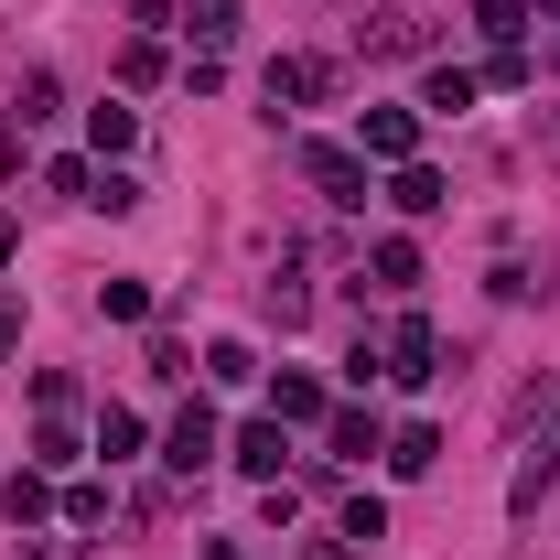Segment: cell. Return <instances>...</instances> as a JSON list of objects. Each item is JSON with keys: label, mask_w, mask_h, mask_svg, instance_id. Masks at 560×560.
Listing matches in <instances>:
<instances>
[{"label": "cell", "mask_w": 560, "mask_h": 560, "mask_svg": "<svg viewBox=\"0 0 560 560\" xmlns=\"http://www.w3.org/2000/svg\"><path fill=\"white\" fill-rule=\"evenodd\" d=\"M184 11H195V33H206V44H226V33H237V0H184Z\"/></svg>", "instance_id": "28"}, {"label": "cell", "mask_w": 560, "mask_h": 560, "mask_svg": "<svg viewBox=\"0 0 560 560\" xmlns=\"http://www.w3.org/2000/svg\"><path fill=\"white\" fill-rule=\"evenodd\" d=\"M55 517H66V528H108V486H86V475H75V486L55 495Z\"/></svg>", "instance_id": "17"}, {"label": "cell", "mask_w": 560, "mask_h": 560, "mask_svg": "<svg viewBox=\"0 0 560 560\" xmlns=\"http://www.w3.org/2000/svg\"><path fill=\"white\" fill-rule=\"evenodd\" d=\"M119 86H162V44H151V33H140L130 55H119Z\"/></svg>", "instance_id": "27"}, {"label": "cell", "mask_w": 560, "mask_h": 560, "mask_svg": "<svg viewBox=\"0 0 560 560\" xmlns=\"http://www.w3.org/2000/svg\"><path fill=\"white\" fill-rule=\"evenodd\" d=\"M0 506H11V528H44V517H55V486H44V475L22 464V475L0 486Z\"/></svg>", "instance_id": "12"}, {"label": "cell", "mask_w": 560, "mask_h": 560, "mask_svg": "<svg viewBox=\"0 0 560 560\" xmlns=\"http://www.w3.org/2000/svg\"><path fill=\"white\" fill-rule=\"evenodd\" d=\"M335 539H346V550H366V539H388V506H377V495H346V528H335Z\"/></svg>", "instance_id": "21"}, {"label": "cell", "mask_w": 560, "mask_h": 560, "mask_svg": "<svg viewBox=\"0 0 560 560\" xmlns=\"http://www.w3.org/2000/svg\"><path fill=\"white\" fill-rule=\"evenodd\" d=\"M388 377H399V388H420V377H442V335H431L420 313H399V324H388Z\"/></svg>", "instance_id": "4"}, {"label": "cell", "mask_w": 560, "mask_h": 560, "mask_svg": "<svg viewBox=\"0 0 560 560\" xmlns=\"http://www.w3.org/2000/svg\"><path fill=\"white\" fill-rule=\"evenodd\" d=\"M313 97H335V66H324V55H280L270 66V119L280 108H313Z\"/></svg>", "instance_id": "5"}, {"label": "cell", "mask_w": 560, "mask_h": 560, "mask_svg": "<svg viewBox=\"0 0 560 560\" xmlns=\"http://www.w3.org/2000/svg\"><path fill=\"white\" fill-rule=\"evenodd\" d=\"M528 11H550V22H560V0H528Z\"/></svg>", "instance_id": "32"}, {"label": "cell", "mask_w": 560, "mask_h": 560, "mask_svg": "<svg viewBox=\"0 0 560 560\" xmlns=\"http://www.w3.org/2000/svg\"><path fill=\"white\" fill-rule=\"evenodd\" d=\"M55 108H66V86L33 66V75H22V130H33V119H55Z\"/></svg>", "instance_id": "25"}, {"label": "cell", "mask_w": 560, "mask_h": 560, "mask_svg": "<svg viewBox=\"0 0 560 560\" xmlns=\"http://www.w3.org/2000/svg\"><path fill=\"white\" fill-rule=\"evenodd\" d=\"M550 66H560V44H550Z\"/></svg>", "instance_id": "33"}, {"label": "cell", "mask_w": 560, "mask_h": 560, "mask_svg": "<svg viewBox=\"0 0 560 560\" xmlns=\"http://www.w3.org/2000/svg\"><path fill=\"white\" fill-rule=\"evenodd\" d=\"M366 55H420V22L410 11H377V22H366Z\"/></svg>", "instance_id": "18"}, {"label": "cell", "mask_w": 560, "mask_h": 560, "mask_svg": "<svg viewBox=\"0 0 560 560\" xmlns=\"http://www.w3.org/2000/svg\"><path fill=\"white\" fill-rule=\"evenodd\" d=\"M475 33H486V44H517V33H528V0H475Z\"/></svg>", "instance_id": "20"}, {"label": "cell", "mask_w": 560, "mask_h": 560, "mask_svg": "<svg viewBox=\"0 0 560 560\" xmlns=\"http://www.w3.org/2000/svg\"><path fill=\"white\" fill-rule=\"evenodd\" d=\"M86 206H108V215H130V206H140V184H130V173H119V162H97V195H86Z\"/></svg>", "instance_id": "26"}, {"label": "cell", "mask_w": 560, "mask_h": 560, "mask_svg": "<svg viewBox=\"0 0 560 560\" xmlns=\"http://www.w3.org/2000/svg\"><path fill=\"white\" fill-rule=\"evenodd\" d=\"M335 453H346V464H366V453H388V431H377V410H335Z\"/></svg>", "instance_id": "15"}, {"label": "cell", "mask_w": 560, "mask_h": 560, "mask_svg": "<svg viewBox=\"0 0 560 560\" xmlns=\"http://www.w3.org/2000/svg\"><path fill=\"white\" fill-rule=\"evenodd\" d=\"M355 151H366V162H388V173L420 162V108H366V119H355Z\"/></svg>", "instance_id": "3"}, {"label": "cell", "mask_w": 560, "mask_h": 560, "mask_svg": "<svg viewBox=\"0 0 560 560\" xmlns=\"http://www.w3.org/2000/svg\"><path fill=\"white\" fill-rule=\"evenodd\" d=\"M22 346V302H0V355Z\"/></svg>", "instance_id": "29"}, {"label": "cell", "mask_w": 560, "mask_h": 560, "mask_svg": "<svg viewBox=\"0 0 560 560\" xmlns=\"http://www.w3.org/2000/svg\"><path fill=\"white\" fill-rule=\"evenodd\" d=\"M215 453H226V431H215V410H184V420H173V442H162V464H173V475H206Z\"/></svg>", "instance_id": "6"}, {"label": "cell", "mask_w": 560, "mask_h": 560, "mask_svg": "<svg viewBox=\"0 0 560 560\" xmlns=\"http://www.w3.org/2000/svg\"><path fill=\"white\" fill-rule=\"evenodd\" d=\"M226 453H237V464H248L259 486H280V453H291V442H280V420H248V431H237Z\"/></svg>", "instance_id": "9"}, {"label": "cell", "mask_w": 560, "mask_h": 560, "mask_svg": "<svg viewBox=\"0 0 560 560\" xmlns=\"http://www.w3.org/2000/svg\"><path fill=\"white\" fill-rule=\"evenodd\" d=\"M11 259H22V226H11V215H0V270H11Z\"/></svg>", "instance_id": "30"}, {"label": "cell", "mask_w": 560, "mask_h": 560, "mask_svg": "<svg viewBox=\"0 0 560 560\" xmlns=\"http://www.w3.org/2000/svg\"><path fill=\"white\" fill-rule=\"evenodd\" d=\"M302 173L324 206H366V151H335V140H302Z\"/></svg>", "instance_id": "2"}, {"label": "cell", "mask_w": 560, "mask_h": 560, "mask_svg": "<svg viewBox=\"0 0 560 560\" xmlns=\"http://www.w3.org/2000/svg\"><path fill=\"white\" fill-rule=\"evenodd\" d=\"M431 464H442V431H431V420L388 431V475H431Z\"/></svg>", "instance_id": "11"}, {"label": "cell", "mask_w": 560, "mask_h": 560, "mask_svg": "<svg viewBox=\"0 0 560 560\" xmlns=\"http://www.w3.org/2000/svg\"><path fill=\"white\" fill-rule=\"evenodd\" d=\"M86 140H97V162H119V151L140 140V108H119V97H97V108H86Z\"/></svg>", "instance_id": "10"}, {"label": "cell", "mask_w": 560, "mask_h": 560, "mask_svg": "<svg viewBox=\"0 0 560 560\" xmlns=\"http://www.w3.org/2000/svg\"><path fill=\"white\" fill-rule=\"evenodd\" d=\"M140 442H151V431H140V410H108V420H97V453H108V464H130Z\"/></svg>", "instance_id": "22"}, {"label": "cell", "mask_w": 560, "mask_h": 560, "mask_svg": "<svg viewBox=\"0 0 560 560\" xmlns=\"http://www.w3.org/2000/svg\"><path fill=\"white\" fill-rule=\"evenodd\" d=\"M97 313H108V324H140V313H151V280H97Z\"/></svg>", "instance_id": "19"}, {"label": "cell", "mask_w": 560, "mask_h": 560, "mask_svg": "<svg viewBox=\"0 0 560 560\" xmlns=\"http://www.w3.org/2000/svg\"><path fill=\"white\" fill-rule=\"evenodd\" d=\"M206 377H215V388H248V377H259V355H248V346H206Z\"/></svg>", "instance_id": "24"}, {"label": "cell", "mask_w": 560, "mask_h": 560, "mask_svg": "<svg viewBox=\"0 0 560 560\" xmlns=\"http://www.w3.org/2000/svg\"><path fill=\"white\" fill-rule=\"evenodd\" d=\"M270 420H324V388H313L302 366H280L270 377Z\"/></svg>", "instance_id": "13"}, {"label": "cell", "mask_w": 560, "mask_h": 560, "mask_svg": "<svg viewBox=\"0 0 560 560\" xmlns=\"http://www.w3.org/2000/svg\"><path fill=\"white\" fill-rule=\"evenodd\" d=\"M44 184H55L66 206H86V195H97V162H75V151H66V162H44Z\"/></svg>", "instance_id": "23"}, {"label": "cell", "mask_w": 560, "mask_h": 560, "mask_svg": "<svg viewBox=\"0 0 560 560\" xmlns=\"http://www.w3.org/2000/svg\"><path fill=\"white\" fill-rule=\"evenodd\" d=\"M560 486V410H550V431L517 453V475H506V517H539V495Z\"/></svg>", "instance_id": "1"}, {"label": "cell", "mask_w": 560, "mask_h": 560, "mask_svg": "<svg viewBox=\"0 0 560 560\" xmlns=\"http://www.w3.org/2000/svg\"><path fill=\"white\" fill-rule=\"evenodd\" d=\"M75 453H86V442H75L66 420H44V431H33V475H75Z\"/></svg>", "instance_id": "16"}, {"label": "cell", "mask_w": 560, "mask_h": 560, "mask_svg": "<svg viewBox=\"0 0 560 560\" xmlns=\"http://www.w3.org/2000/svg\"><path fill=\"white\" fill-rule=\"evenodd\" d=\"M302 560H346V539H313V550H302Z\"/></svg>", "instance_id": "31"}, {"label": "cell", "mask_w": 560, "mask_h": 560, "mask_svg": "<svg viewBox=\"0 0 560 560\" xmlns=\"http://www.w3.org/2000/svg\"><path fill=\"white\" fill-rule=\"evenodd\" d=\"M44 560H55V550H44Z\"/></svg>", "instance_id": "34"}, {"label": "cell", "mask_w": 560, "mask_h": 560, "mask_svg": "<svg viewBox=\"0 0 560 560\" xmlns=\"http://www.w3.org/2000/svg\"><path fill=\"white\" fill-rule=\"evenodd\" d=\"M366 270H377V291H410V280H420V248H410V237H377Z\"/></svg>", "instance_id": "14"}, {"label": "cell", "mask_w": 560, "mask_h": 560, "mask_svg": "<svg viewBox=\"0 0 560 560\" xmlns=\"http://www.w3.org/2000/svg\"><path fill=\"white\" fill-rule=\"evenodd\" d=\"M388 206H399V215H442V206H453V184H442L431 162H399V173H388Z\"/></svg>", "instance_id": "7"}, {"label": "cell", "mask_w": 560, "mask_h": 560, "mask_svg": "<svg viewBox=\"0 0 560 560\" xmlns=\"http://www.w3.org/2000/svg\"><path fill=\"white\" fill-rule=\"evenodd\" d=\"M475 97H486V75H475V66H431V86H420V108H431V119H464Z\"/></svg>", "instance_id": "8"}]
</instances>
